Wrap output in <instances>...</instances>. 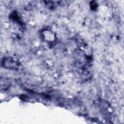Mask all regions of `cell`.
<instances>
[{"instance_id":"1","label":"cell","mask_w":124,"mask_h":124,"mask_svg":"<svg viewBox=\"0 0 124 124\" xmlns=\"http://www.w3.org/2000/svg\"><path fill=\"white\" fill-rule=\"evenodd\" d=\"M2 63L4 67L10 69H16L19 65L18 61L12 57H6L3 58Z\"/></svg>"},{"instance_id":"2","label":"cell","mask_w":124,"mask_h":124,"mask_svg":"<svg viewBox=\"0 0 124 124\" xmlns=\"http://www.w3.org/2000/svg\"><path fill=\"white\" fill-rule=\"evenodd\" d=\"M42 37L45 41L48 43L53 42L56 40L55 33L49 30H44L42 32Z\"/></svg>"}]
</instances>
